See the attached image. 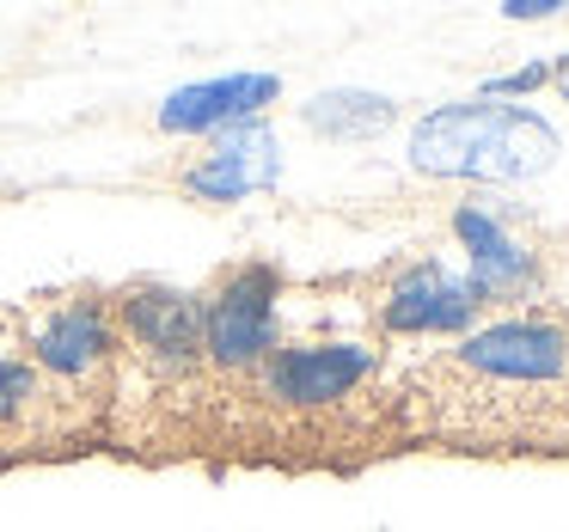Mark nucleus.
<instances>
[{"label":"nucleus","instance_id":"1a4fd4ad","mask_svg":"<svg viewBox=\"0 0 569 532\" xmlns=\"http://www.w3.org/2000/svg\"><path fill=\"white\" fill-rule=\"evenodd\" d=\"M471 319H478V300L441 263L405 270L386 294V331H466Z\"/></svg>","mask_w":569,"mask_h":532},{"label":"nucleus","instance_id":"6e6552de","mask_svg":"<svg viewBox=\"0 0 569 532\" xmlns=\"http://www.w3.org/2000/svg\"><path fill=\"white\" fill-rule=\"evenodd\" d=\"M282 80L276 74H227V80H202V87H178L160 104V129L172 135H197V129H233L251 123L263 104H276Z\"/></svg>","mask_w":569,"mask_h":532},{"label":"nucleus","instance_id":"7ed1b4c3","mask_svg":"<svg viewBox=\"0 0 569 532\" xmlns=\"http://www.w3.org/2000/svg\"><path fill=\"white\" fill-rule=\"evenodd\" d=\"M453 368L466 380L508 385V392H532V385H557L569 373V331L551 319H502L459 343Z\"/></svg>","mask_w":569,"mask_h":532},{"label":"nucleus","instance_id":"f257e3e1","mask_svg":"<svg viewBox=\"0 0 569 532\" xmlns=\"http://www.w3.org/2000/svg\"><path fill=\"white\" fill-rule=\"evenodd\" d=\"M557 129L515 104H441L410 135V165L422 178H478V184H520L557 165Z\"/></svg>","mask_w":569,"mask_h":532},{"label":"nucleus","instance_id":"f03ea898","mask_svg":"<svg viewBox=\"0 0 569 532\" xmlns=\"http://www.w3.org/2000/svg\"><path fill=\"white\" fill-rule=\"evenodd\" d=\"M276 294L282 275L270 263L233 270L202 307V361L221 373H258L276 349Z\"/></svg>","mask_w":569,"mask_h":532},{"label":"nucleus","instance_id":"ddd939ff","mask_svg":"<svg viewBox=\"0 0 569 532\" xmlns=\"http://www.w3.org/2000/svg\"><path fill=\"white\" fill-rule=\"evenodd\" d=\"M502 13H508V19H551L557 0H508Z\"/></svg>","mask_w":569,"mask_h":532},{"label":"nucleus","instance_id":"f8f14e48","mask_svg":"<svg viewBox=\"0 0 569 532\" xmlns=\"http://www.w3.org/2000/svg\"><path fill=\"white\" fill-rule=\"evenodd\" d=\"M50 380H43L31 361L19 355H0V446L7 441H31L38 416L50 410Z\"/></svg>","mask_w":569,"mask_h":532},{"label":"nucleus","instance_id":"0eeeda50","mask_svg":"<svg viewBox=\"0 0 569 532\" xmlns=\"http://www.w3.org/2000/svg\"><path fill=\"white\" fill-rule=\"evenodd\" d=\"M276 178H282V148H276V135L251 117V123L214 129L209 153H202L197 165H184L178 184L197 202H246L251 190H270Z\"/></svg>","mask_w":569,"mask_h":532},{"label":"nucleus","instance_id":"4468645a","mask_svg":"<svg viewBox=\"0 0 569 532\" xmlns=\"http://www.w3.org/2000/svg\"><path fill=\"white\" fill-rule=\"evenodd\" d=\"M545 80V68H527V74H508V80H496L490 92H527V87H539Z\"/></svg>","mask_w":569,"mask_h":532},{"label":"nucleus","instance_id":"9d476101","mask_svg":"<svg viewBox=\"0 0 569 532\" xmlns=\"http://www.w3.org/2000/svg\"><path fill=\"white\" fill-rule=\"evenodd\" d=\"M459 239H466V258H471V300L478 307H490V300H508L527 288L532 275V258L520 251V239L508 233L502 221H496L490 209H459Z\"/></svg>","mask_w":569,"mask_h":532},{"label":"nucleus","instance_id":"2eb2a0df","mask_svg":"<svg viewBox=\"0 0 569 532\" xmlns=\"http://www.w3.org/2000/svg\"><path fill=\"white\" fill-rule=\"evenodd\" d=\"M551 80H557V92H563V99H569V56H563V62H557V74H551Z\"/></svg>","mask_w":569,"mask_h":532},{"label":"nucleus","instance_id":"39448f33","mask_svg":"<svg viewBox=\"0 0 569 532\" xmlns=\"http://www.w3.org/2000/svg\"><path fill=\"white\" fill-rule=\"evenodd\" d=\"M111 324L148 368L160 373H190L202 361V307L184 288L141 282L111 300Z\"/></svg>","mask_w":569,"mask_h":532},{"label":"nucleus","instance_id":"9b49d317","mask_svg":"<svg viewBox=\"0 0 569 532\" xmlns=\"http://www.w3.org/2000/svg\"><path fill=\"white\" fill-rule=\"evenodd\" d=\"M392 117H398L392 99L361 92V87H337V92H319L312 104H300V123L325 141H373L392 129Z\"/></svg>","mask_w":569,"mask_h":532},{"label":"nucleus","instance_id":"20e7f679","mask_svg":"<svg viewBox=\"0 0 569 532\" xmlns=\"http://www.w3.org/2000/svg\"><path fill=\"white\" fill-rule=\"evenodd\" d=\"M117 355V324H111V300L92 294H68L56 307H43L31 319V368L43 380L62 385H92L111 373Z\"/></svg>","mask_w":569,"mask_h":532},{"label":"nucleus","instance_id":"423d86ee","mask_svg":"<svg viewBox=\"0 0 569 532\" xmlns=\"http://www.w3.org/2000/svg\"><path fill=\"white\" fill-rule=\"evenodd\" d=\"M373 368H380V349L368 343H300V349H270L258 380L263 398H276L288 410H325L356 392Z\"/></svg>","mask_w":569,"mask_h":532}]
</instances>
